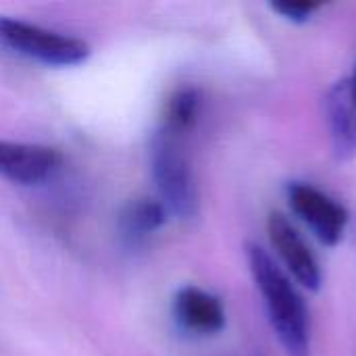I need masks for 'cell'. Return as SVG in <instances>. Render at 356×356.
Segmentation results:
<instances>
[{"instance_id": "1", "label": "cell", "mask_w": 356, "mask_h": 356, "mask_svg": "<svg viewBox=\"0 0 356 356\" xmlns=\"http://www.w3.org/2000/svg\"><path fill=\"white\" fill-rule=\"evenodd\" d=\"M246 261L257 290L261 292L269 325L286 356H311L309 309L290 275L259 244H246Z\"/></svg>"}, {"instance_id": "2", "label": "cell", "mask_w": 356, "mask_h": 356, "mask_svg": "<svg viewBox=\"0 0 356 356\" xmlns=\"http://www.w3.org/2000/svg\"><path fill=\"white\" fill-rule=\"evenodd\" d=\"M150 169L165 209L181 219L198 213V186L184 134L161 127L150 142Z\"/></svg>"}, {"instance_id": "3", "label": "cell", "mask_w": 356, "mask_h": 356, "mask_svg": "<svg viewBox=\"0 0 356 356\" xmlns=\"http://www.w3.org/2000/svg\"><path fill=\"white\" fill-rule=\"evenodd\" d=\"M0 44L52 67H73L90 56L88 42L10 17H0Z\"/></svg>"}, {"instance_id": "4", "label": "cell", "mask_w": 356, "mask_h": 356, "mask_svg": "<svg viewBox=\"0 0 356 356\" xmlns=\"http://www.w3.org/2000/svg\"><path fill=\"white\" fill-rule=\"evenodd\" d=\"M286 198L292 213L311 229L323 246H338L346 234L350 215L348 209L327 192L307 181H290Z\"/></svg>"}, {"instance_id": "5", "label": "cell", "mask_w": 356, "mask_h": 356, "mask_svg": "<svg viewBox=\"0 0 356 356\" xmlns=\"http://www.w3.org/2000/svg\"><path fill=\"white\" fill-rule=\"evenodd\" d=\"M267 236L275 254L286 265V271L307 290L317 292L323 284V273L311 246L282 213H271L267 219Z\"/></svg>"}, {"instance_id": "6", "label": "cell", "mask_w": 356, "mask_h": 356, "mask_svg": "<svg viewBox=\"0 0 356 356\" xmlns=\"http://www.w3.org/2000/svg\"><path fill=\"white\" fill-rule=\"evenodd\" d=\"M325 115L332 150L338 161L356 159V67L336 81L325 96Z\"/></svg>"}, {"instance_id": "7", "label": "cell", "mask_w": 356, "mask_h": 356, "mask_svg": "<svg viewBox=\"0 0 356 356\" xmlns=\"http://www.w3.org/2000/svg\"><path fill=\"white\" fill-rule=\"evenodd\" d=\"M60 165V154L50 146L0 140V177L13 184H40Z\"/></svg>"}, {"instance_id": "8", "label": "cell", "mask_w": 356, "mask_h": 356, "mask_svg": "<svg viewBox=\"0 0 356 356\" xmlns=\"http://www.w3.org/2000/svg\"><path fill=\"white\" fill-rule=\"evenodd\" d=\"M173 315L177 325L194 336H217L227 321L221 298L198 286H184L175 294Z\"/></svg>"}, {"instance_id": "9", "label": "cell", "mask_w": 356, "mask_h": 356, "mask_svg": "<svg viewBox=\"0 0 356 356\" xmlns=\"http://www.w3.org/2000/svg\"><path fill=\"white\" fill-rule=\"evenodd\" d=\"M167 209L154 198H134L119 213V234L127 244H140L167 221Z\"/></svg>"}, {"instance_id": "10", "label": "cell", "mask_w": 356, "mask_h": 356, "mask_svg": "<svg viewBox=\"0 0 356 356\" xmlns=\"http://www.w3.org/2000/svg\"><path fill=\"white\" fill-rule=\"evenodd\" d=\"M198 115H200V94H198V90L196 88H179L167 100L163 127L186 136L196 125Z\"/></svg>"}, {"instance_id": "11", "label": "cell", "mask_w": 356, "mask_h": 356, "mask_svg": "<svg viewBox=\"0 0 356 356\" xmlns=\"http://www.w3.org/2000/svg\"><path fill=\"white\" fill-rule=\"evenodd\" d=\"M271 8L292 23H307L311 17H315L317 10L323 8V4L313 0H284V2H273Z\"/></svg>"}]
</instances>
